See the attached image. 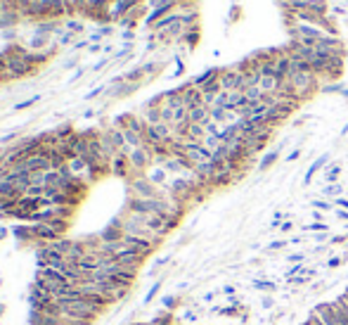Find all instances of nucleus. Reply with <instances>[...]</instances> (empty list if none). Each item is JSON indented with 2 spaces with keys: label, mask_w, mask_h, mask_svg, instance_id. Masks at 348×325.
Segmentation results:
<instances>
[{
  "label": "nucleus",
  "mask_w": 348,
  "mask_h": 325,
  "mask_svg": "<svg viewBox=\"0 0 348 325\" xmlns=\"http://www.w3.org/2000/svg\"><path fill=\"white\" fill-rule=\"evenodd\" d=\"M327 162H329V155H322V157H317V159H315V162H313V164H311V169L306 171V178H303V183L308 185V183L313 181V176H315L317 171L322 169V166H324V164H327Z\"/></svg>",
  "instance_id": "nucleus-2"
},
{
  "label": "nucleus",
  "mask_w": 348,
  "mask_h": 325,
  "mask_svg": "<svg viewBox=\"0 0 348 325\" xmlns=\"http://www.w3.org/2000/svg\"><path fill=\"white\" fill-rule=\"evenodd\" d=\"M284 247H289V240H275V242H270L263 252L270 254V252H277V249H284Z\"/></svg>",
  "instance_id": "nucleus-7"
},
{
  "label": "nucleus",
  "mask_w": 348,
  "mask_h": 325,
  "mask_svg": "<svg viewBox=\"0 0 348 325\" xmlns=\"http://www.w3.org/2000/svg\"><path fill=\"white\" fill-rule=\"evenodd\" d=\"M339 173H341V166L334 164L329 171H324V183H336L339 181Z\"/></svg>",
  "instance_id": "nucleus-5"
},
{
  "label": "nucleus",
  "mask_w": 348,
  "mask_h": 325,
  "mask_svg": "<svg viewBox=\"0 0 348 325\" xmlns=\"http://www.w3.org/2000/svg\"><path fill=\"white\" fill-rule=\"evenodd\" d=\"M344 264V256H341V259H339V256H332V259H327V268H329V271H336V268H339V266Z\"/></svg>",
  "instance_id": "nucleus-9"
},
{
  "label": "nucleus",
  "mask_w": 348,
  "mask_h": 325,
  "mask_svg": "<svg viewBox=\"0 0 348 325\" xmlns=\"http://www.w3.org/2000/svg\"><path fill=\"white\" fill-rule=\"evenodd\" d=\"M218 81L223 85V90H230V93H232V90H237V83H240V72H237L235 67H223Z\"/></svg>",
  "instance_id": "nucleus-1"
},
{
  "label": "nucleus",
  "mask_w": 348,
  "mask_h": 325,
  "mask_svg": "<svg viewBox=\"0 0 348 325\" xmlns=\"http://www.w3.org/2000/svg\"><path fill=\"white\" fill-rule=\"evenodd\" d=\"M235 292H237L235 285H225V287H223V294H232V297H235Z\"/></svg>",
  "instance_id": "nucleus-16"
},
{
  "label": "nucleus",
  "mask_w": 348,
  "mask_h": 325,
  "mask_svg": "<svg viewBox=\"0 0 348 325\" xmlns=\"http://www.w3.org/2000/svg\"><path fill=\"white\" fill-rule=\"evenodd\" d=\"M322 195L327 197H334V195H341V185L339 183H327V188L322 190Z\"/></svg>",
  "instance_id": "nucleus-8"
},
{
  "label": "nucleus",
  "mask_w": 348,
  "mask_h": 325,
  "mask_svg": "<svg viewBox=\"0 0 348 325\" xmlns=\"http://www.w3.org/2000/svg\"><path fill=\"white\" fill-rule=\"evenodd\" d=\"M334 204L339 206V209H346V211H348V200H344V197H336Z\"/></svg>",
  "instance_id": "nucleus-13"
},
{
  "label": "nucleus",
  "mask_w": 348,
  "mask_h": 325,
  "mask_svg": "<svg viewBox=\"0 0 348 325\" xmlns=\"http://www.w3.org/2000/svg\"><path fill=\"white\" fill-rule=\"evenodd\" d=\"M320 90H322V93H336V95H341L344 85H341V83H334V81H332V83H322V85H320Z\"/></svg>",
  "instance_id": "nucleus-6"
},
{
  "label": "nucleus",
  "mask_w": 348,
  "mask_h": 325,
  "mask_svg": "<svg viewBox=\"0 0 348 325\" xmlns=\"http://www.w3.org/2000/svg\"><path fill=\"white\" fill-rule=\"evenodd\" d=\"M279 230H282V233H291V230H294V221H284V223L279 226Z\"/></svg>",
  "instance_id": "nucleus-11"
},
{
  "label": "nucleus",
  "mask_w": 348,
  "mask_h": 325,
  "mask_svg": "<svg viewBox=\"0 0 348 325\" xmlns=\"http://www.w3.org/2000/svg\"><path fill=\"white\" fill-rule=\"evenodd\" d=\"M308 323H311V325H324L322 323V321H320V318H317V316H315V313H308Z\"/></svg>",
  "instance_id": "nucleus-14"
},
{
  "label": "nucleus",
  "mask_w": 348,
  "mask_h": 325,
  "mask_svg": "<svg viewBox=\"0 0 348 325\" xmlns=\"http://www.w3.org/2000/svg\"><path fill=\"white\" fill-rule=\"evenodd\" d=\"M341 242H346V233H344V235H334V238H329V244H341Z\"/></svg>",
  "instance_id": "nucleus-12"
},
{
  "label": "nucleus",
  "mask_w": 348,
  "mask_h": 325,
  "mask_svg": "<svg viewBox=\"0 0 348 325\" xmlns=\"http://www.w3.org/2000/svg\"><path fill=\"white\" fill-rule=\"evenodd\" d=\"M313 206H315L317 211H329V209H332V202H324V200H315V202H313Z\"/></svg>",
  "instance_id": "nucleus-10"
},
{
  "label": "nucleus",
  "mask_w": 348,
  "mask_h": 325,
  "mask_svg": "<svg viewBox=\"0 0 348 325\" xmlns=\"http://www.w3.org/2000/svg\"><path fill=\"white\" fill-rule=\"evenodd\" d=\"M299 157H301V150H294L291 155H287V162H296Z\"/></svg>",
  "instance_id": "nucleus-17"
},
{
  "label": "nucleus",
  "mask_w": 348,
  "mask_h": 325,
  "mask_svg": "<svg viewBox=\"0 0 348 325\" xmlns=\"http://www.w3.org/2000/svg\"><path fill=\"white\" fill-rule=\"evenodd\" d=\"M279 150H282V145H277L273 152H268V155H265L263 159L258 162V171H268V169H270V166L277 162V157H279Z\"/></svg>",
  "instance_id": "nucleus-3"
},
{
  "label": "nucleus",
  "mask_w": 348,
  "mask_h": 325,
  "mask_svg": "<svg viewBox=\"0 0 348 325\" xmlns=\"http://www.w3.org/2000/svg\"><path fill=\"white\" fill-rule=\"evenodd\" d=\"M336 218H339V221H346V223H348V211H346V209H339V211H336Z\"/></svg>",
  "instance_id": "nucleus-15"
},
{
  "label": "nucleus",
  "mask_w": 348,
  "mask_h": 325,
  "mask_svg": "<svg viewBox=\"0 0 348 325\" xmlns=\"http://www.w3.org/2000/svg\"><path fill=\"white\" fill-rule=\"evenodd\" d=\"M341 97H346V100H348V88H344V90H341Z\"/></svg>",
  "instance_id": "nucleus-19"
},
{
  "label": "nucleus",
  "mask_w": 348,
  "mask_h": 325,
  "mask_svg": "<svg viewBox=\"0 0 348 325\" xmlns=\"http://www.w3.org/2000/svg\"><path fill=\"white\" fill-rule=\"evenodd\" d=\"M317 230H327V233H329L327 221H313V223H308V226L303 228V233H317Z\"/></svg>",
  "instance_id": "nucleus-4"
},
{
  "label": "nucleus",
  "mask_w": 348,
  "mask_h": 325,
  "mask_svg": "<svg viewBox=\"0 0 348 325\" xmlns=\"http://www.w3.org/2000/svg\"><path fill=\"white\" fill-rule=\"evenodd\" d=\"M313 218H315V221H322V211H317V209H315V211H313Z\"/></svg>",
  "instance_id": "nucleus-18"
}]
</instances>
